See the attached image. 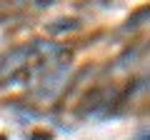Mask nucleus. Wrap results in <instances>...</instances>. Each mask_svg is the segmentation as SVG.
<instances>
[{
    "mask_svg": "<svg viewBox=\"0 0 150 140\" xmlns=\"http://www.w3.org/2000/svg\"><path fill=\"white\" fill-rule=\"evenodd\" d=\"M143 23H150V5H145V8H140V10H135L133 15L128 18V30H135V28H140Z\"/></svg>",
    "mask_w": 150,
    "mask_h": 140,
    "instance_id": "obj_2",
    "label": "nucleus"
},
{
    "mask_svg": "<svg viewBox=\"0 0 150 140\" xmlns=\"http://www.w3.org/2000/svg\"><path fill=\"white\" fill-rule=\"evenodd\" d=\"M68 58L70 50L53 40H33L28 45H20L0 60V88H33L45 75L60 73Z\"/></svg>",
    "mask_w": 150,
    "mask_h": 140,
    "instance_id": "obj_1",
    "label": "nucleus"
},
{
    "mask_svg": "<svg viewBox=\"0 0 150 140\" xmlns=\"http://www.w3.org/2000/svg\"><path fill=\"white\" fill-rule=\"evenodd\" d=\"M60 25H50L48 30L53 33V35H60V33H70V30H75V28H78V23L75 20H58Z\"/></svg>",
    "mask_w": 150,
    "mask_h": 140,
    "instance_id": "obj_3",
    "label": "nucleus"
}]
</instances>
